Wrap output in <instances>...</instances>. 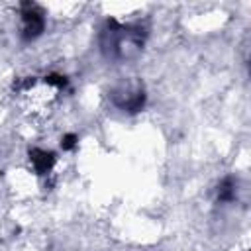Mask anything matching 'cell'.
<instances>
[{
  "label": "cell",
  "instance_id": "5",
  "mask_svg": "<svg viewBox=\"0 0 251 251\" xmlns=\"http://www.w3.org/2000/svg\"><path fill=\"white\" fill-rule=\"evenodd\" d=\"M235 198V180L233 176H226L218 184V200L220 202H231Z\"/></svg>",
  "mask_w": 251,
  "mask_h": 251
},
{
  "label": "cell",
  "instance_id": "3",
  "mask_svg": "<svg viewBox=\"0 0 251 251\" xmlns=\"http://www.w3.org/2000/svg\"><path fill=\"white\" fill-rule=\"evenodd\" d=\"M20 16H22V39L31 41L39 37L45 29V14L43 10L33 4V2H24L20 6Z\"/></svg>",
  "mask_w": 251,
  "mask_h": 251
},
{
  "label": "cell",
  "instance_id": "2",
  "mask_svg": "<svg viewBox=\"0 0 251 251\" xmlns=\"http://www.w3.org/2000/svg\"><path fill=\"white\" fill-rule=\"evenodd\" d=\"M110 98H112L114 106H118L120 110L135 114V112L143 110L147 94L139 80H124L110 90Z\"/></svg>",
  "mask_w": 251,
  "mask_h": 251
},
{
  "label": "cell",
  "instance_id": "1",
  "mask_svg": "<svg viewBox=\"0 0 251 251\" xmlns=\"http://www.w3.org/2000/svg\"><path fill=\"white\" fill-rule=\"evenodd\" d=\"M147 29L143 24H120L110 18L100 29V51L106 59L126 63L135 59L145 45Z\"/></svg>",
  "mask_w": 251,
  "mask_h": 251
},
{
  "label": "cell",
  "instance_id": "4",
  "mask_svg": "<svg viewBox=\"0 0 251 251\" xmlns=\"http://www.w3.org/2000/svg\"><path fill=\"white\" fill-rule=\"evenodd\" d=\"M29 161L35 169L37 175H49L51 169L55 167V153L53 151H45V149H39V147H33L29 149Z\"/></svg>",
  "mask_w": 251,
  "mask_h": 251
},
{
  "label": "cell",
  "instance_id": "6",
  "mask_svg": "<svg viewBox=\"0 0 251 251\" xmlns=\"http://www.w3.org/2000/svg\"><path fill=\"white\" fill-rule=\"evenodd\" d=\"M76 141H78V137H76L75 133H67V135L61 139V147H63L65 151H71V149L76 147Z\"/></svg>",
  "mask_w": 251,
  "mask_h": 251
}]
</instances>
